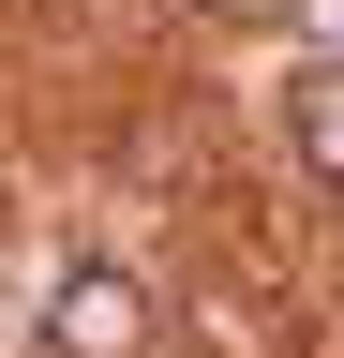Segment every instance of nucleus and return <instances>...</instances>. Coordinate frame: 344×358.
I'll list each match as a JSON object with an SVG mask.
<instances>
[{
    "instance_id": "1",
    "label": "nucleus",
    "mask_w": 344,
    "mask_h": 358,
    "mask_svg": "<svg viewBox=\"0 0 344 358\" xmlns=\"http://www.w3.org/2000/svg\"><path fill=\"white\" fill-rule=\"evenodd\" d=\"M270 164L315 179V194L344 209V60H299V75L270 90Z\"/></svg>"
},
{
    "instance_id": "2",
    "label": "nucleus",
    "mask_w": 344,
    "mask_h": 358,
    "mask_svg": "<svg viewBox=\"0 0 344 358\" xmlns=\"http://www.w3.org/2000/svg\"><path fill=\"white\" fill-rule=\"evenodd\" d=\"M165 15H195V30H284V0H165Z\"/></svg>"
}]
</instances>
